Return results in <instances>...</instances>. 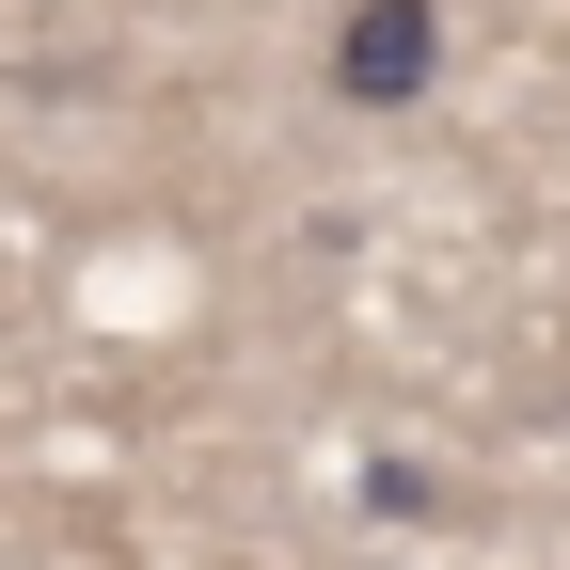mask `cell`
<instances>
[{
    "label": "cell",
    "mask_w": 570,
    "mask_h": 570,
    "mask_svg": "<svg viewBox=\"0 0 570 570\" xmlns=\"http://www.w3.org/2000/svg\"><path fill=\"white\" fill-rule=\"evenodd\" d=\"M444 80V0H348L333 17V96L348 111H412Z\"/></svg>",
    "instance_id": "1"
}]
</instances>
